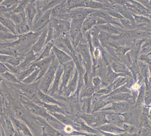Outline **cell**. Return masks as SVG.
<instances>
[{
	"label": "cell",
	"mask_w": 151,
	"mask_h": 136,
	"mask_svg": "<svg viewBox=\"0 0 151 136\" xmlns=\"http://www.w3.org/2000/svg\"><path fill=\"white\" fill-rule=\"evenodd\" d=\"M78 80H79V73L77 71L76 69L74 75L72 78L71 79V80L69 81V83L67 84V87H66L65 89H64L63 92L61 94L62 96L63 97H69L70 96L71 94H73L76 92V90L77 89V87H78Z\"/></svg>",
	"instance_id": "5bb4252c"
},
{
	"label": "cell",
	"mask_w": 151,
	"mask_h": 136,
	"mask_svg": "<svg viewBox=\"0 0 151 136\" xmlns=\"http://www.w3.org/2000/svg\"><path fill=\"white\" fill-rule=\"evenodd\" d=\"M36 69H37V67H32V66H30L29 67L27 68L26 69L20 71V72L19 73L18 75H16V77H18V79L20 80V82H22V81L24 80V79L27 78L29 75H31L32 73L34 71H35Z\"/></svg>",
	"instance_id": "836d02e7"
},
{
	"label": "cell",
	"mask_w": 151,
	"mask_h": 136,
	"mask_svg": "<svg viewBox=\"0 0 151 136\" xmlns=\"http://www.w3.org/2000/svg\"><path fill=\"white\" fill-rule=\"evenodd\" d=\"M0 122L1 126L6 136H14L15 128L11 122L9 115H7L4 112H1L0 114Z\"/></svg>",
	"instance_id": "4fadbf2b"
},
{
	"label": "cell",
	"mask_w": 151,
	"mask_h": 136,
	"mask_svg": "<svg viewBox=\"0 0 151 136\" xmlns=\"http://www.w3.org/2000/svg\"><path fill=\"white\" fill-rule=\"evenodd\" d=\"M3 101V96L1 94V92H0V105L1 104V103H2Z\"/></svg>",
	"instance_id": "f907efd6"
},
{
	"label": "cell",
	"mask_w": 151,
	"mask_h": 136,
	"mask_svg": "<svg viewBox=\"0 0 151 136\" xmlns=\"http://www.w3.org/2000/svg\"><path fill=\"white\" fill-rule=\"evenodd\" d=\"M112 87L111 84L106 87H103L100 88L99 90L96 91L95 93L94 94V96H107L112 92Z\"/></svg>",
	"instance_id": "60d3db41"
},
{
	"label": "cell",
	"mask_w": 151,
	"mask_h": 136,
	"mask_svg": "<svg viewBox=\"0 0 151 136\" xmlns=\"http://www.w3.org/2000/svg\"><path fill=\"white\" fill-rule=\"evenodd\" d=\"M127 82V76H123L120 75L117 77L113 82L111 83V87H112V90H115L116 89L120 87L124 84H125Z\"/></svg>",
	"instance_id": "d590c367"
},
{
	"label": "cell",
	"mask_w": 151,
	"mask_h": 136,
	"mask_svg": "<svg viewBox=\"0 0 151 136\" xmlns=\"http://www.w3.org/2000/svg\"><path fill=\"white\" fill-rule=\"evenodd\" d=\"M1 76H2L4 80H6L10 83H13V84H20V83H21L18 79V77H16V75L14 73H11L10 71H7V72L4 73V74L1 75Z\"/></svg>",
	"instance_id": "f35d334b"
},
{
	"label": "cell",
	"mask_w": 151,
	"mask_h": 136,
	"mask_svg": "<svg viewBox=\"0 0 151 136\" xmlns=\"http://www.w3.org/2000/svg\"><path fill=\"white\" fill-rule=\"evenodd\" d=\"M2 1H3V0H0V5L1 4V3H2Z\"/></svg>",
	"instance_id": "11a10c76"
},
{
	"label": "cell",
	"mask_w": 151,
	"mask_h": 136,
	"mask_svg": "<svg viewBox=\"0 0 151 136\" xmlns=\"http://www.w3.org/2000/svg\"><path fill=\"white\" fill-rule=\"evenodd\" d=\"M40 80L37 81L32 84H24V83H20V84H15L16 88H18L20 92H21V94L27 97L30 101L37 103L39 101L38 98V90H39V84Z\"/></svg>",
	"instance_id": "277c9868"
},
{
	"label": "cell",
	"mask_w": 151,
	"mask_h": 136,
	"mask_svg": "<svg viewBox=\"0 0 151 136\" xmlns=\"http://www.w3.org/2000/svg\"><path fill=\"white\" fill-rule=\"evenodd\" d=\"M134 107L127 102H111L110 104L103 108L101 111L102 112H112L115 113H124L129 111L130 109Z\"/></svg>",
	"instance_id": "52a82bcc"
},
{
	"label": "cell",
	"mask_w": 151,
	"mask_h": 136,
	"mask_svg": "<svg viewBox=\"0 0 151 136\" xmlns=\"http://www.w3.org/2000/svg\"><path fill=\"white\" fill-rule=\"evenodd\" d=\"M38 11H39V9H38L36 1H29L27 6H26L24 13H25L26 15V19H27V23L29 24L31 27L32 25L34 19H35L36 15L37 14Z\"/></svg>",
	"instance_id": "e0dca14e"
},
{
	"label": "cell",
	"mask_w": 151,
	"mask_h": 136,
	"mask_svg": "<svg viewBox=\"0 0 151 136\" xmlns=\"http://www.w3.org/2000/svg\"></svg>",
	"instance_id": "6f0895ef"
},
{
	"label": "cell",
	"mask_w": 151,
	"mask_h": 136,
	"mask_svg": "<svg viewBox=\"0 0 151 136\" xmlns=\"http://www.w3.org/2000/svg\"><path fill=\"white\" fill-rule=\"evenodd\" d=\"M146 8H147V9H148V10H149V11H150V12H151V6H148V7H146Z\"/></svg>",
	"instance_id": "db71d44e"
},
{
	"label": "cell",
	"mask_w": 151,
	"mask_h": 136,
	"mask_svg": "<svg viewBox=\"0 0 151 136\" xmlns=\"http://www.w3.org/2000/svg\"><path fill=\"white\" fill-rule=\"evenodd\" d=\"M38 56L35 53L33 50H30L29 52H28L27 54L24 55V59L19 66L17 67L19 71H22L23 70L26 69L27 68L31 66V64L34 63L36 60H37Z\"/></svg>",
	"instance_id": "d6986e66"
},
{
	"label": "cell",
	"mask_w": 151,
	"mask_h": 136,
	"mask_svg": "<svg viewBox=\"0 0 151 136\" xmlns=\"http://www.w3.org/2000/svg\"><path fill=\"white\" fill-rule=\"evenodd\" d=\"M4 43H0V46H1V45H3Z\"/></svg>",
	"instance_id": "9f6ffc18"
},
{
	"label": "cell",
	"mask_w": 151,
	"mask_h": 136,
	"mask_svg": "<svg viewBox=\"0 0 151 136\" xmlns=\"http://www.w3.org/2000/svg\"><path fill=\"white\" fill-rule=\"evenodd\" d=\"M148 54V57L150 58V63H151V52H150V53H148V54Z\"/></svg>",
	"instance_id": "f5cc1de1"
},
{
	"label": "cell",
	"mask_w": 151,
	"mask_h": 136,
	"mask_svg": "<svg viewBox=\"0 0 151 136\" xmlns=\"http://www.w3.org/2000/svg\"><path fill=\"white\" fill-rule=\"evenodd\" d=\"M139 133V136H151V127L140 128Z\"/></svg>",
	"instance_id": "f6af8a7d"
},
{
	"label": "cell",
	"mask_w": 151,
	"mask_h": 136,
	"mask_svg": "<svg viewBox=\"0 0 151 136\" xmlns=\"http://www.w3.org/2000/svg\"><path fill=\"white\" fill-rule=\"evenodd\" d=\"M41 32L30 31L27 34L18 36V39L10 43H6V45L14 48L21 55H25L32 50L34 44L40 35Z\"/></svg>",
	"instance_id": "6da1fadb"
},
{
	"label": "cell",
	"mask_w": 151,
	"mask_h": 136,
	"mask_svg": "<svg viewBox=\"0 0 151 136\" xmlns=\"http://www.w3.org/2000/svg\"><path fill=\"white\" fill-rule=\"evenodd\" d=\"M92 84L94 87V89L96 91L99 90L102 87V80L99 76H94L92 78Z\"/></svg>",
	"instance_id": "7bdbcfd3"
},
{
	"label": "cell",
	"mask_w": 151,
	"mask_h": 136,
	"mask_svg": "<svg viewBox=\"0 0 151 136\" xmlns=\"http://www.w3.org/2000/svg\"><path fill=\"white\" fill-rule=\"evenodd\" d=\"M97 27L101 30V31H105L108 33L111 36H116V35H120L122 33L125 31L122 28L116 27V26L113 25L111 24H101V25H97Z\"/></svg>",
	"instance_id": "7402d4cb"
},
{
	"label": "cell",
	"mask_w": 151,
	"mask_h": 136,
	"mask_svg": "<svg viewBox=\"0 0 151 136\" xmlns=\"http://www.w3.org/2000/svg\"><path fill=\"white\" fill-rule=\"evenodd\" d=\"M3 80H4L3 77L1 76V75L0 74V92H1V94L2 95V96H3V93H2V89H1V82H3Z\"/></svg>",
	"instance_id": "681fc988"
},
{
	"label": "cell",
	"mask_w": 151,
	"mask_h": 136,
	"mask_svg": "<svg viewBox=\"0 0 151 136\" xmlns=\"http://www.w3.org/2000/svg\"><path fill=\"white\" fill-rule=\"evenodd\" d=\"M97 130L112 134H122L124 133V131L122 128L111 124H106L104 125L101 126L97 128Z\"/></svg>",
	"instance_id": "cb8c5ba5"
},
{
	"label": "cell",
	"mask_w": 151,
	"mask_h": 136,
	"mask_svg": "<svg viewBox=\"0 0 151 136\" xmlns=\"http://www.w3.org/2000/svg\"><path fill=\"white\" fill-rule=\"evenodd\" d=\"M0 31H1V32H9V31L11 32L8 29H6V28L4 26L3 24L1 23V22H0Z\"/></svg>",
	"instance_id": "7dc6e473"
},
{
	"label": "cell",
	"mask_w": 151,
	"mask_h": 136,
	"mask_svg": "<svg viewBox=\"0 0 151 136\" xmlns=\"http://www.w3.org/2000/svg\"><path fill=\"white\" fill-rule=\"evenodd\" d=\"M104 113L106 115V118L108 124H113V125L118 126L120 128L122 127L124 122L122 116L120 114L112 112H104Z\"/></svg>",
	"instance_id": "ffe728a7"
},
{
	"label": "cell",
	"mask_w": 151,
	"mask_h": 136,
	"mask_svg": "<svg viewBox=\"0 0 151 136\" xmlns=\"http://www.w3.org/2000/svg\"><path fill=\"white\" fill-rule=\"evenodd\" d=\"M138 66H139V71H140L141 76L143 77L145 84L147 85L149 83V76H150L148 64L138 60Z\"/></svg>",
	"instance_id": "d4e9b609"
},
{
	"label": "cell",
	"mask_w": 151,
	"mask_h": 136,
	"mask_svg": "<svg viewBox=\"0 0 151 136\" xmlns=\"http://www.w3.org/2000/svg\"><path fill=\"white\" fill-rule=\"evenodd\" d=\"M9 117H10L11 122H12L13 125L14 126L15 130L21 134V135L34 136L33 133H32L31 130L29 129V128L28 127L25 123L16 117L12 114L9 115Z\"/></svg>",
	"instance_id": "9c48e42d"
},
{
	"label": "cell",
	"mask_w": 151,
	"mask_h": 136,
	"mask_svg": "<svg viewBox=\"0 0 151 136\" xmlns=\"http://www.w3.org/2000/svg\"><path fill=\"white\" fill-rule=\"evenodd\" d=\"M29 1H27V0H22V1H20V2L16 6V8L14 9V11H13L12 13L9 14H4L3 16H6V15H11V14H20V13H23L25 11L26 6L28 4Z\"/></svg>",
	"instance_id": "74e56055"
},
{
	"label": "cell",
	"mask_w": 151,
	"mask_h": 136,
	"mask_svg": "<svg viewBox=\"0 0 151 136\" xmlns=\"http://www.w3.org/2000/svg\"><path fill=\"white\" fill-rule=\"evenodd\" d=\"M55 59V56L53 52H52V54L48 57L39 60L38 62H35L31 64L32 67H37L40 70V73H39V77H38V80H40L42 78L43 75H45V73H46V71H48L50 64H52V62L54 61Z\"/></svg>",
	"instance_id": "ba28073f"
},
{
	"label": "cell",
	"mask_w": 151,
	"mask_h": 136,
	"mask_svg": "<svg viewBox=\"0 0 151 136\" xmlns=\"http://www.w3.org/2000/svg\"><path fill=\"white\" fill-rule=\"evenodd\" d=\"M6 18H10L13 22H14L16 25L20 24L22 22H27V19H26L25 13H20V14H15L11 15H6V16H3Z\"/></svg>",
	"instance_id": "f546056e"
},
{
	"label": "cell",
	"mask_w": 151,
	"mask_h": 136,
	"mask_svg": "<svg viewBox=\"0 0 151 136\" xmlns=\"http://www.w3.org/2000/svg\"><path fill=\"white\" fill-rule=\"evenodd\" d=\"M59 67L60 64L55 57V59L49 67L48 71H46V73H45V75H43L42 78L40 80V82H39V89L41 90L43 93H48V91L54 80L55 73Z\"/></svg>",
	"instance_id": "3957f363"
},
{
	"label": "cell",
	"mask_w": 151,
	"mask_h": 136,
	"mask_svg": "<svg viewBox=\"0 0 151 136\" xmlns=\"http://www.w3.org/2000/svg\"><path fill=\"white\" fill-rule=\"evenodd\" d=\"M67 1H62L61 3L55 6L51 10V18L62 19L69 11Z\"/></svg>",
	"instance_id": "ac0fdd59"
},
{
	"label": "cell",
	"mask_w": 151,
	"mask_h": 136,
	"mask_svg": "<svg viewBox=\"0 0 151 136\" xmlns=\"http://www.w3.org/2000/svg\"><path fill=\"white\" fill-rule=\"evenodd\" d=\"M110 65L111 69H112V70L114 72L118 73V74L120 75H124V76L133 77L131 72H130L129 68H128L127 66H126L124 64L117 62L111 57Z\"/></svg>",
	"instance_id": "2e32d148"
},
{
	"label": "cell",
	"mask_w": 151,
	"mask_h": 136,
	"mask_svg": "<svg viewBox=\"0 0 151 136\" xmlns=\"http://www.w3.org/2000/svg\"><path fill=\"white\" fill-rule=\"evenodd\" d=\"M0 22L3 24L4 27L8 29L11 33H13L15 35L16 34V24L10 18H6L3 16H0Z\"/></svg>",
	"instance_id": "f1b7e54d"
},
{
	"label": "cell",
	"mask_w": 151,
	"mask_h": 136,
	"mask_svg": "<svg viewBox=\"0 0 151 136\" xmlns=\"http://www.w3.org/2000/svg\"><path fill=\"white\" fill-rule=\"evenodd\" d=\"M20 102H21L20 103H21L22 106L27 110V111H29V112H31L34 115L43 118L49 124L56 122L58 121L43 107L35 103V102L30 101L29 99H28L27 97H25L22 94L20 95Z\"/></svg>",
	"instance_id": "7a4b0ae2"
},
{
	"label": "cell",
	"mask_w": 151,
	"mask_h": 136,
	"mask_svg": "<svg viewBox=\"0 0 151 136\" xmlns=\"http://www.w3.org/2000/svg\"><path fill=\"white\" fill-rule=\"evenodd\" d=\"M19 2H20V1H17V0H3L1 5L5 6L6 9H10L15 6L18 5Z\"/></svg>",
	"instance_id": "ee69618b"
},
{
	"label": "cell",
	"mask_w": 151,
	"mask_h": 136,
	"mask_svg": "<svg viewBox=\"0 0 151 136\" xmlns=\"http://www.w3.org/2000/svg\"><path fill=\"white\" fill-rule=\"evenodd\" d=\"M80 105L82 112L86 113V114H90L92 107V97H86L81 99Z\"/></svg>",
	"instance_id": "4316f807"
},
{
	"label": "cell",
	"mask_w": 151,
	"mask_h": 136,
	"mask_svg": "<svg viewBox=\"0 0 151 136\" xmlns=\"http://www.w3.org/2000/svg\"><path fill=\"white\" fill-rule=\"evenodd\" d=\"M35 117L42 128V136H64L59 131L47 122L46 120L36 115Z\"/></svg>",
	"instance_id": "8fae6325"
},
{
	"label": "cell",
	"mask_w": 151,
	"mask_h": 136,
	"mask_svg": "<svg viewBox=\"0 0 151 136\" xmlns=\"http://www.w3.org/2000/svg\"><path fill=\"white\" fill-rule=\"evenodd\" d=\"M122 93H130V94H132L131 89H130V88L126 84H124V85L121 86V87H120L116 89L115 90L112 91V92H111V93L109 94V95H107V96H108V98H109V96L115 95V94H122Z\"/></svg>",
	"instance_id": "ab89813d"
},
{
	"label": "cell",
	"mask_w": 151,
	"mask_h": 136,
	"mask_svg": "<svg viewBox=\"0 0 151 136\" xmlns=\"http://www.w3.org/2000/svg\"><path fill=\"white\" fill-rule=\"evenodd\" d=\"M62 67H63V73L62 75L61 82H60L59 96H61L62 92L67 87V84L71 80V79L73 77L76 71V67L73 60L64 64Z\"/></svg>",
	"instance_id": "5b68a950"
},
{
	"label": "cell",
	"mask_w": 151,
	"mask_h": 136,
	"mask_svg": "<svg viewBox=\"0 0 151 136\" xmlns=\"http://www.w3.org/2000/svg\"><path fill=\"white\" fill-rule=\"evenodd\" d=\"M53 46H54V41H50V42L47 43V44L45 45V47L43 48L40 54H39V56L38 57V58L35 62H38L39 61V60H41L43 59H45V58L46 57H48L52 54V47Z\"/></svg>",
	"instance_id": "83f0119b"
},
{
	"label": "cell",
	"mask_w": 151,
	"mask_h": 136,
	"mask_svg": "<svg viewBox=\"0 0 151 136\" xmlns=\"http://www.w3.org/2000/svg\"><path fill=\"white\" fill-rule=\"evenodd\" d=\"M1 136H6V135L5 133H4V131L3 128H2V131H1Z\"/></svg>",
	"instance_id": "816d5d0a"
},
{
	"label": "cell",
	"mask_w": 151,
	"mask_h": 136,
	"mask_svg": "<svg viewBox=\"0 0 151 136\" xmlns=\"http://www.w3.org/2000/svg\"><path fill=\"white\" fill-rule=\"evenodd\" d=\"M62 73H63V67L62 66H60L58 67V70H57L55 75V78L51 87H50V89L48 91V94L50 96L55 97V96H59V92H60V82H61V78Z\"/></svg>",
	"instance_id": "7c38bea8"
},
{
	"label": "cell",
	"mask_w": 151,
	"mask_h": 136,
	"mask_svg": "<svg viewBox=\"0 0 151 136\" xmlns=\"http://www.w3.org/2000/svg\"><path fill=\"white\" fill-rule=\"evenodd\" d=\"M51 10L52 9H50V10H48L43 12L41 18L32 27V31L41 32L48 25L51 21Z\"/></svg>",
	"instance_id": "30bf717a"
},
{
	"label": "cell",
	"mask_w": 151,
	"mask_h": 136,
	"mask_svg": "<svg viewBox=\"0 0 151 136\" xmlns=\"http://www.w3.org/2000/svg\"><path fill=\"white\" fill-rule=\"evenodd\" d=\"M124 6L133 15L143 16L149 18L151 14L150 11L146 7H145L138 1H134V0L128 1Z\"/></svg>",
	"instance_id": "8992f818"
},
{
	"label": "cell",
	"mask_w": 151,
	"mask_h": 136,
	"mask_svg": "<svg viewBox=\"0 0 151 136\" xmlns=\"http://www.w3.org/2000/svg\"><path fill=\"white\" fill-rule=\"evenodd\" d=\"M37 103V104L40 105L41 107H43V108L48 111L49 113H60V114L67 115V113H66L65 110L62 108L61 107L58 105L47 104V103H43V102H41L40 101L37 102V103Z\"/></svg>",
	"instance_id": "603a6c76"
},
{
	"label": "cell",
	"mask_w": 151,
	"mask_h": 136,
	"mask_svg": "<svg viewBox=\"0 0 151 136\" xmlns=\"http://www.w3.org/2000/svg\"><path fill=\"white\" fill-rule=\"evenodd\" d=\"M7 71H9V69L6 67V66L5 65V64L0 62V74L2 75L4 73L7 72Z\"/></svg>",
	"instance_id": "bcb514c9"
},
{
	"label": "cell",
	"mask_w": 151,
	"mask_h": 136,
	"mask_svg": "<svg viewBox=\"0 0 151 136\" xmlns=\"http://www.w3.org/2000/svg\"><path fill=\"white\" fill-rule=\"evenodd\" d=\"M122 136H139V133H122Z\"/></svg>",
	"instance_id": "c3c4849f"
},
{
	"label": "cell",
	"mask_w": 151,
	"mask_h": 136,
	"mask_svg": "<svg viewBox=\"0 0 151 136\" xmlns=\"http://www.w3.org/2000/svg\"><path fill=\"white\" fill-rule=\"evenodd\" d=\"M95 93V89H94V87L92 86V83L85 85L83 88L81 89L79 94V99H83V98L86 97H92Z\"/></svg>",
	"instance_id": "4dcf8cb0"
},
{
	"label": "cell",
	"mask_w": 151,
	"mask_h": 136,
	"mask_svg": "<svg viewBox=\"0 0 151 136\" xmlns=\"http://www.w3.org/2000/svg\"><path fill=\"white\" fill-rule=\"evenodd\" d=\"M122 128L124 130L125 133H139V128L137 127V126L133 125H129V124H125V123L123 124Z\"/></svg>",
	"instance_id": "b9f144b4"
},
{
	"label": "cell",
	"mask_w": 151,
	"mask_h": 136,
	"mask_svg": "<svg viewBox=\"0 0 151 136\" xmlns=\"http://www.w3.org/2000/svg\"><path fill=\"white\" fill-rule=\"evenodd\" d=\"M52 51L55 54V56L56 59H58L60 66H63L64 64L67 63V62L72 61V58H71V56H69V54L66 53L64 51L57 48L55 45L52 47Z\"/></svg>",
	"instance_id": "44dd1931"
},
{
	"label": "cell",
	"mask_w": 151,
	"mask_h": 136,
	"mask_svg": "<svg viewBox=\"0 0 151 136\" xmlns=\"http://www.w3.org/2000/svg\"><path fill=\"white\" fill-rule=\"evenodd\" d=\"M120 24H121L122 28L125 31H130V30H133L135 29H137L138 26L136 24L132 23L129 20H127L125 18H122L119 20Z\"/></svg>",
	"instance_id": "e575fe53"
},
{
	"label": "cell",
	"mask_w": 151,
	"mask_h": 136,
	"mask_svg": "<svg viewBox=\"0 0 151 136\" xmlns=\"http://www.w3.org/2000/svg\"><path fill=\"white\" fill-rule=\"evenodd\" d=\"M16 34L17 36H21L24 34H27L29 33L32 31L31 27L29 24L27 23V22H22V23L16 25Z\"/></svg>",
	"instance_id": "1f68e13d"
},
{
	"label": "cell",
	"mask_w": 151,
	"mask_h": 136,
	"mask_svg": "<svg viewBox=\"0 0 151 136\" xmlns=\"http://www.w3.org/2000/svg\"><path fill=\"white\" fill-rule=\"evenodd\" d=\"M47 34H48V26L41 32L37 41L32 48V50H33L38 57L39 56L41 51L45 47V45H46Z\"/></svg>",
	"instance_id": "9a60e30c"
},
{
	"label": "cell",
	"mask_w": 151,
	"mask_h": 136,
	"mask_svg": "<svg viewBox=\"0 0 151 136\" xmlns=\"http://www.w3.org/2000/svg\"><path fill=\"white\" fill-rule=\"evenodd\" d=\"M18 36L15 35L11 32H1L0 31V43H10L9 41H16L18 39Z\"/></svg>",
	"instance_id": "d6a6232c"
},
{
	"label": "cell",
	"mask_w": 151,
	"mask_h": 136,
	"mask_svg": "<svg viewBox=\"0 0 151 136\" xmlns=\"http://www.w3.org/2000/svg\"><path fill=\"white\" fill-rule=\"evenodd\" d=\"M146 84L145 82H143L141 85L140 89L139 91V93H138L137 97L135 101V107H142L144 105V99L145 96H146Z\"/></svg>",
	"instance_id": "484cf974"
},
{
	"label": "cell",
	"mask_w": 151,
	"mask_h": 136,
	"mask_svg": "<svg viewBox=\"0 0 151 136\" xmlns=\"http://www.w3.org/2000/svg\"><path fill=\"white\" fill-rule=\"evenodd\" d=\"M39 73H40V70L37 68L35 71L31 75H29L27 78L24 79L22 82L24 83V84H32V83L37 82V81H39L38 80V77H39Z\"/></svg>",
	"instance_id": "8d00e7d4"
}]
</instances>
